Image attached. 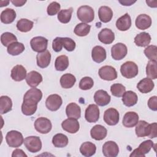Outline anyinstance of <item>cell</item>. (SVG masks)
<instances>
[{
  "instance_id": "50",
  "label": "cell",
  "mask_w": 157,
  "mask_h": 157,
  "mask_svg": "<svg viewBox=\"0 0 157 157\" xmlns=\"http://www.w3.org/2000/svg\"><path fill=\"white\" fill-rule=\"evenodd\" d=\"M63 43H62V37H56L52 42V48L53 50L56 52H59L62 50L63 48Z\"/></svg>"
},
{
  "instance_id": "4",
  "label": "cell",
  "mask_w": 157,
  "mask_h": 157,
  "mask_svg": "<svg viewBox=\"0 0 157 157\" xmlns=\"http://www.w3.org/2000/svg\"><path fill=\"white\" fill-rule=\"evenodd\" d=\"M24 145L31 153H36L42 148V142L37 136H28L24 140Z\"/></svg>"
},
{
  "instance_id": "19",
  "label": "cell",
  "mask_w": 157,
  "mask_h": 157,
  "mask_svg": "<svg viewBox=\"0 0 157 157\" xmlns=\"http://www.w3.org/2000/svg\"><path fill=\"white\" fill-rule=\"evenodd\" d=\"M42 76L40 73L35 71H32L27 74L26 82L29 86L35 88L42 82Z\"/></svg>"
},
{
  "instance_id": "25",
  "label": "cell",
  "mask_w": 157,
  "mask_h": 157,
  "mask_svg": "<svg viewBox=\"0 0 157 157\" xmlns=\"http://www.w3.org/2000/svg\"><path fill=\"white\" fill-rule=\"evenodd\" d=\"M117 28L121 31H125L129 29L131 26V19L128 13H125L120 17L116 21Z\"/></svg>"
},
{
  "instance_id": "29",
  "label": "cell",
  "mask_w": 157,
  "mask_h": 157,
  "mask_svg": "<svg viewBox=\"0 0 157 157\" xmlns=\"http://www.w3.org/2000/svg\"><path fill=\"white\" fill-rule=\"evenodd\" d=\"M138 97L137 94L132 91H125L122 96V101L127 107H132L137 102Z\"/></svg>"
},
{
  "instance_id": "56",
  "label": "cell",
  "mask_w": 157,
  "mask_h": 157,
  "mask_svg": "<svg viewBox=\"0 0 157 157\" xmlns=\"http://www.w3.org/2000/svg\"><path fill=\"white\" fill-rule=\"evenodd\" d=\"M9 1H1V7H4V6H7L8 5V4H9Z\"/></svg>"
},
{
  "instance_id": "31",
  "label": "cell",
  "mask_w": 157,
  "mask_h": 157,
  "mask_svg": "<svg viewBox=\"0 0 157 157\" xmlns=\"http://www.w3.org/2000/svg\"><path fill=\"white\" fill-rule=\"evenodd\" d=\"M96 150L95 144L91 142H83L80 147V153L86 157H90L94 155Z\"/></svg>"
},
{
  "instance_id": "37",
  "label": "cell",
  "mask_w": 157,
  "mask_h": 157,
  "mask_svg": "<svg viewBox=\"0 0 157 157\" xmlns=\"http://www.w3.org/2000/svg\"><path fill=\"white\" fill-rule=\"evenodd\" d=\"M52 144L55 147H65L68 144V138L66 135L63 134H56L53 137Z\"/></svg>"
},
{
  "instance_id": "21",
  "label": "cell",
  "mask_w": 157,
  "mask_h": 157,
  "mask_svg": "<svg viewBox=\"0 0 157 157\" xmlns=\"http://www.w3.org/2000/svg\"><path fill=\"white\" fill-rule=\"evenodd\" d=\"M107 134V131L106 128L101 124L94 126L90 131L91 137L96 140H101L104 139L106 137Z\"/></svg>"
},
{
  "instance_id": "16",
  "label": "cell",
  "mask_w": 157,
  "mask_h": 157,
  "mask_svg": "<svg viewBox=\"0 0 157 157\" xmlns=\"http://www.w3.org/2000/svg\"><path fill=\"white\" fill-rule=\"evenodd\" d=\"M110 96L107 91L103 90H99L96 91L94 95V100L97 105L105 106L110 102Z\"/></svg>"
},
{
  "instance_id": "17",
  "label": "cell",
  "mask_w": 157,
  "mask_h": 157,
  "mask_svg": "<svg viewBox=\"0 0 157 157\" xmlns=\"http://www.w3.org/2000/svg\"><path fill=\"white\" fill-rule=\"evenodd\" d=\"M26 70L22 65L17 64L12 69L10 76L11 78L16 82L23 80L25 78H26Z\"/></svg>"
},
{
  "instance_id": "22",
  "label": "cell",
  "mask_w": 157,
  "mask_h": 157,
  "mask_svg": "<svg viewBox=\"0 0 157 157\" xmlns=\"http://www.w3.org/2000/svg\"><path fill=\"white\" fill-rule=\"evenodd\" d=\"M135 24L138 29L145 30L151 26V18L147 14H140L136 19Z\"/></svg>"
},
{
  "instance_id": "18",
  "label": "cell",
  "mask_w": 157,
  "mask_h": 157,
  "mask_svg": "<svg viewBox=\"0 0 157 157\" xmlns=\"http://www.w3.org/2000/svg\"><path fill=\"white\" fill-rule=\"evenodd\" d=\"M139 121V115L135 112H126L123 118L122 123L124 127L132 128L135 126Z\"/></svg>"
},
{
  "instance_id": "42",
  "label": "cell",
  "mask_w": 157,
  "mask_h": 157,
  "mask_svg": "<svg viewBox=\"0 0 157 157\" xmlns=\"http://www.w3.org/2000/svg\"><path fill=\"white\" fill-rule=\"evenodd\" d=\"M91 26L84 23H80L76 25L74 32L78 36L83 37L88 34L90 31Z\"/></svg>"
},
{
  "instance_id": "44",
  "label": "cell",
  "mask_w": 157,
  "mask_h": 157,
  "mask_svg": "<svg viewBox=\"0 0 157 157\" xmlns=\"http://www.w3.org/2000/svg\"><path fill=\"white\" fill-rule=\"evenodd\" d=\"M1 42L4 46L8 47L12 43L17 42V38L13 34L9 32H6L1 34Z\"/></svg>"
},
{
  "instance_id": "27",
  "label": "cell",
  "mask_w": 157,
  "mask_h": 157,
  "mask_svg": "<svg viewBox=\"0 0 157 157\" xmlns=\"http://www.w3.org/2000/svg\"><path fill=\"white\" fill-rule=\"evenodd\" d=\"M155 84L151 79L144 78L139 81L137 85V88L142 93H148L153 90Z\"/></svg>"
},
{
  "instance_id": "39",
  "label": "cell",
  "mask_w": 157,
  "mask_h": 157,
  "mask_svg": "<svg viewBox=\"0 0 157 157\" xmlns=\"http://www.w3.org/2000/svg\"><path fill=\"white\" fill-rule=\"evenodd\" d=\"M34 23L26 18H21L17 23V28L18 31L26 33L29 31L33 27Z\"/></svg>"
},
{
  "instance_id": "3",
  "label": "cell",
  "mask_w": 157,
  "mask_h": 157,
  "mask_svg": "<svg viewBox=\"0 0 157 157\" xmlns=\"http://www.w3.org/2000/svg\"><path fill=\"white\" fill-rule=\"evenodd\" d=\"M121 75L127 78H132L138 74V66L133 61H126L120 67Z\"/></svg>"
},
{
  "instance_id": "5",
  "label": "cell",
  "mask_w": 157,
  "mask_h": 157,
  "mask_svg": "<svg viewBox=\"0 0 157 157\" xmlns=\"http://www.w3.org/2000/svg\"><path fill=\"white\" fill-rule=\"evenodd\" d=\"M30 45L33 51L38 53H42L47 50L48 40L42 36L34 37L31 40Z\"/></svg>"
},
{
  "instance_id": "51",
  "label": "cell",
  "mask_w": 157,
  "mask_h": 157,
  "mask_svg": "<svg viewBox=\"0 0 157 157\" xmlns=\"http://www.w3.org/2000/svg\"><path fill=\"white\" fill-rule=\"evenodd\" d=\"M148 106L150 109L153 111L157 110V96H153L148 99Z\"/></svg>"
},
{
  "instance_id": "49",
  "label": "cell",
  "mask_w": 157,
  "mask_h": 157,
  "mask_svg": "<svg viewBox=\"0 0 157 157\" xmlns=\"http://www.w3.org/2000/svg\"><path fill=\"white\" fill-rule=\"evenodd\" d=\"M60 8H61V6L58 2L56 1L52 2L47 7V13L48 15H50V16L55 15L56 13H59Z\"/></svg>"
},
{
  "instance_id": "45",
  "label": "cell",
  "mask_w": 157,
  "mask_h": 157,
  "mask_svg": "<svg viewBox=\"0 0 157 157\" xmlns=\"http://www.w3.org/2000/svg\"><path fill=\"white\" fill-rule=\"evenodd\" d=\"M112 94L115 97H121L126 91V88L121 83H114L110 86Z\"/></svg>"
},
{
  "instance_id": "9",
  "label": "cell",
  "mask_w": 157,
  "mask_h": 157,
  "mask_svg": "<svg viewBox=\"0 0 157 157\" xmlns=\"http://www.w3.org/2000/svg\"><path fill=\"white\" fill-rule=\"evenodd\" d=\"M98 74L101 78L107 81L113 80L117 77V72L115 69L111 66L101 67L99 70Z\"/></svg>"
},
{
  "instance_id": "55",
  "label": "cell",
  "mask_w": 157,
  "mask_h": 157,
  "mask_svg": "<svg viewBox=\"0 0 157 157\" xmlns=\"http://www.w3.org/2000/svg\"><path fill=\"white\" fill-rule=\"evenodd\" d=\"M136 1H119V2L121 3L122 5L123 6H131L132 4L134 3Z\"/></svg>"
},
{
  "instance_id": "2",
  "label": "cell",
  "mask_w": 157,
  "mask_h": 157,
  "mask_svg": "<svg viewBox=\"0 0 157 157\" xmlns=\"http://www.w3.org/2000/svg\"><path fill=\"white\" fill-rule=\"evenodd\" d=\"M77 15L78 20L83 23H90L94 20V11L90 6H82L78 9Z\"/></svg>"
},
{
  "instance_id": "30",
  "label": "cell",
  "mask_w": 157,
  "mask_h": 157,
  "mask_svg": "<svg viewBox=\"0 0 157 157\" xmlns=\"http://www.w3.org/2000/svg\"><path fill=\"white\" fill-rule=\"evenodd\" d=\"M99 20L103 23L109 22L113 17V11L108 6H101L98 10Z\"/></svg>"
},
{
  "instance_id": "36",
  "label": "cell",
  "mask_w": 157,
  "mask_h": 157,
  "mask_svg": "<svg viewBox=\"0 0 157 157\" xmlns=\"http://www.w3.org/2000/svg\"><path fill=\"white\" fill-rule=\"evenodd\" d=\"M25 49V45L22 43L14 42L7 47V51L9 54L12 56H17L21 54Z\"/></svg>"
},
{
  "instance_id": "48",
  "label": "cell",
  "mask_w": 157,
  "mask_h": 157,
  "mask_svg": "<svg viewBox=\"0 0 157 157\" xmlns=\"http://www.w3.org/2000/svg\"><path fill=\"white\" fill-rule=\"evenodd\" d=\"M63 47L68 52H72L75 48V41L69 37H62Z\"/></svg>"
},
{
  "instance_id": "14",
  "label": "cell",
  "mask_w": 157,
  "mask_h": 157,
  "mask_svg": "<svg viewBox=\"0 0 157 157\" xmlns=\"http://www.w3.org/2000/svg\"><path fill=\"white\" fill-rule=\"evenodd\" d=\"M42 98V91L39 89L33 88L26 92L23 97V101H26L32 103L37 104L41 100Z\"/></svg>"
},
{
  "instance_id": "35",
  "label": "cell",
  "mask_w": 157,
  "mask_h": 157,
  "mask_svg": "<svg viewBox=\"0 0 157 157\" xmlns=\"http://www.w3.org/2000/svg\"><path fill=\"white\" fill-rule=\"evenodd\" d=\"M12 102L11 99L7 96H1L0 97V113L4 114L12 110Z\"/></svg>"
},
{
  "instance_id": "28",
  "label": "cell",
  "mask_w": 157,
  "mask_h": 157,
  "mask_svg": "<svg viewBox=\"0 0 157 157\" xmlns=\"http://www.w3.org/2000/svg\"><path fill=\"white\" fill-rule=\"evenodd\" d=\"M66 113L68 118L78 119L81 116V109L76 103H69L66 108Z\"/></svg>"
},
{
  "instance_id": "46",
  "label": "cell",
  "mask_w": 157,
  "mask_h": 157,
  "mask_svg": "<svg viewBox=\"0 0 157 157\" xmlns=\"http://www.w3.org/2000/svg\"><path fill=\"white\" fill-rule=\"evenodd\" d=\"M144 54L151 61H157V47L151 45L144 50Z\"/></svg>"
},
{
  "instance_id": "13",
  "label": "cell",
  "mask_w": 157,
  "mask_h": 157,
  "mask_svg": "<svg viewBox=\"0 0 157 157\" xmlns=\"http://www.w3.org/2000/svg\"><path fill=\"white\" fill-rule=\"evenodd\" d=\"M118 153V146L113 141H107L102 146V153L106 157H116Z\"/></svg>"
},
{
  "instance_id": "1",
  "label": "cell",
  "mask_w": 157,
  "mask_h": 157,
  "mask_svg": "<svg viewBox=\"0 0 157 157\" xmlns=\"http://www.w3.org/2000/svg\"><path fill=\"white\" fill-rule=\"evenodd\" d=\"M6 142L10 147L17 148L22 145L24 142V139L21 132L12 130L9 131L6 136Z\"/></svg>"
},
{
  "instance_id": "26",
  "label": "cell",
  "mask_w": 157,
  "mask_h": 157,
  "mask_svg": "<svg viewBox=\"0 0 157 157\" xmlns=\"http://www.w3.org/2000/svg\"><path fill=\"white\" fill-rule=\"evenodd\" d=\"M51 61V54L46 50L42 53H38L36 56L37 65L40 68H45L48 66Z\"/></svg>"
},
{
  "instance_id": "43",
  "label": "cell",
  "mask_w": 157,
  "mask_h": 157,
  "mask_svg": "<svg viewBox=\"0 0 157 157\" xmlns=\"http://www.w3.org/2000/svg\"><path fill=\"white\" fill-rule=\"evenodd\" d=\"M73 12L72 7L61 10L58 13V19L62 23H67L70 21Z\"/></svg>"
},
{
  "instance_id": "40",
  "label": "cell",
  "mask_w": 157,
  "mask_h": 157,
  "mask_svg": "<svg viewBox=\"0 0 157 157\" xmlns=\"http://www.w3.org/2000/svg\"><path fill=\"white\" fill-rule=\"evenodd\" d=\"M37 108V104H34L23 101L21 105V112L24 115L30 116L33 115L36 112Z\"/></svg>"
},
{
  "instance_id": "24",
  "label": "cell",
  "mask_w": 157,
  "mask_h": 157,
  "mask_svg": "<svg viewBox=\"0 0 157 157\" xmlns=\"http://www.w3.org/2000/svg\"><path fill=\"white\" fill-rule=\"evenodd\" d=\"M93 60L98 63H102L106 59V51L101 46L97 45L93 48L91 52Z\"/></svg>"
},
{
  "instance_id": "20",
  "label": "cell",
  "mask_w": 157,
  "mask_h": 157,
  "mask_svg": "<svg viewBox=\"0 0 157 157\" xmlns=\"http://www.w3.org/2000/svg\"><path fill=\"white\" fill-rule=\"evenodd\" d=\"M136 134L139 137L148 136L150 131L151 125L144 120H140L136 125Z\"/></svg>"
},
{
  "instance_id": "38",
  "label": "cell",
  "mask_w": 157,
  "mask_h": 157,
  "mask_svg": "<svg viewBox=\"0 0 157 157\" xmlns=\"http://www.w3.org/2000/svg\"><path fill=\"white\" fill-rule=\"evenodd\" d=\"M69 66V59L66 55H60L56 58L55 67L56 71H63Z\"/></svg>"
},
{
  "instance_id": "52",
  "label": "cell",
  "mask_w": 157,
  "mask_h": 157,
  "mask_svg": "<svg viewBox=\"0 0 157 157\" xmlns=\"http://www.w3.org/2000/svg\"><path fill=\"white\" fill-rule=\"evenodd\" d=\"M151 125V128H150V134L148 135V137L149 138H155L157 136V130H156V123H153L151 124H150Z\"/></svg>"
},
{
  "instance_id": "54",
  "label": "cell",
  "mask_w": 157,
  "mask_h": 157,
  "mask_svg": "<svg viewBox=\"0 0 157 157\" xmlns=\"http://www.w3.org/2000/svg\"><path fill=\"white\" fill-rule=\"evenodd\" d=\"M10 2L16 7H21L23 6L26 2V1H20V0H11Z\"/></svg>"
},
{
  "instance_id": "8",
  "label": "cell",
  "mask_w": 157,
  "mask_h": 157,
  "mask_svg": "<svg viewBox=\"0 0 157 157\" xmlns=\"http://www.w3.org/2000/svg\"><path fill=\"white\" fill-rule=\"evenodd\" d=\"M120 120V115L118 110L114 108L107 109L104 113V120L109 126L116 125Z\"/></svg>"
},
{
  "instance_id": "53",
  "label": "cell",
  "mask_w": 157,
  "mask_h": 157,
  "mask_svg": "<svg viewBox=\"0 0 157 157\" xmlns=\"http://www.w3.org/2000/svg\"><path fill=\"white\" fill-rule=\"evenodd\" d=\"M12 157L15 156H22V157H27V155L25 153V152L21 149H15L12 154Z\"/></svg>"
},
{
  "instance_id": "10",
  "label": "cell",
  "mask_w": 157,
  "mask_h": 157,
  "mask_svg": "<svg viewBox=\"0 0 157 157\" xmlns=\"http://www.w3.org/2000/svg\"><path fill=\"white\" fill-rule=\"evenodd\" d=\"M128 53V49L123 43H117L111 48V55L115 60H121L124 58Z\"/></svg>"
},
{
  "instance_id": "23",
  "label": "cell",
  "mask_w": 157,
  "mask_h": 157,
  "mask_svg": "<svg viewBox=\"0 0 157 157\" xmlns=\"http://www.w3.org/2000/svg\"><path fill=\"white\" fill-rule=\"evenodd\" d=\"M98 39L104 44H110L115 39L113 32L109 28H104L98 34Z\"/></svg>"
},
{
  "instance_id": "47",
  "label": "cell",
  "mask_w": 157,
  "mask_h": 157,
  "mask_svg": "<svg viewBox=\"0 0 157 157\" xmlns=\"http://www.w3.org/2000/svg\"><path fill=\"white\" fill-rule=\"evenodd\" d=\"M94 85V82L92 78L90 77H83L79 83V88L82 90H88L91 89Z\"/></svg>"
},
{
  "instance_id": "34",
  "label": "cell",
  "mask_w": 157,
  "mask_h": 157,
  "mask_svg": "<svg viewBox=\"0 0 157 157\" xmlns=\"http://www.w3.org/2000/svg\"><path fill=\"white\" fill-rule=\"evenodd\" d=\"M76 82L75 76L71 74H65L60 78V84L63 88H72Z\"/></svg>"
},
{
  "instance_id": "15",
  "label": "cell",
  "mask_w": 157,
  "mask_h": 157,
  "mask_svg": "<svg viewBox=\"0 0 157 157\" xmlns=\"http://www.w3.org/2000/svg\"><path fill=\"white\" fill-rule=\"evenodd\" d=\"M61 126L64 131L71 134L76 133L80 128V124L77 119L73 118H68L64 120L61 123Z\"/></svg>"
},
{
  "instance_id": "41",
  "label": "cell",
  "mask_w": 157,
  "mask_h": 157,
  "mask_svg": "<svg viewBox=\"0 0 157 157\" xmlns=\"http://www.w3.org/2000/svg\"><path fill=\"white\" fill-rule=\"evenodd\" d=\"M157 61L150 60L146 66V74L150 79L157 78Z\"/></svg>"
},
{
  "instance_id": "7",
  "label": "cell",
  "mask_w": 157,
  "mask_h": 157,
  "mask_svg": "<svg viewBox=\"0 0 157 157\" xmlns=\"http://www.w3.org/2000/svg\"><path fill=\"white\" fill-rule=\"evenodd\" d=\"M153 142L151 140H147L142 142L139 147L135 149L130 155V157L132 156H140L145 157V154L148 153L150 150L153 147Z\"/></svg>"
},
{
  "instance_id": "32",
  "label": "cell",
  "mask_w": 157,
  "mask_h": 157,
  "mask_svg": "<svg viewBox=\"0 0 157 157\" xmlns=\"http://www.w3.org/2000/svg\"><path fill=\"white\" fill-rule=\"evenodd\" d=\"M15 18L16 12L13 9H6L1 13V21L5 24H10L12 23Z\"/></svg>"
},
{
  "instance_id": "6",
  "label": "cell",
  "mask_w": 157,
  "mask_h": 157,
  "mask_svg": "<svg viewBox=\"0 0 157 157\" xmlns=\"http://www.w3.org/2000/svg\"><path fill=\"white\" fill-rule=\"evenodd\" d=\"M34 125L36 130L41 134H47L52 128L50 120L45 117L38 118L35 121Z\"/></svg>"
},
{
  "instance_id": "33",
  "label": "cell",
  "mask_w": 157,
  "mask_h": 157,
  "mask_svg": "<svg viewBox=\"0 0 157 157\" xmlns=\"http://www.w3.org/2000/svg\"><path fill=\"white\" fill-rule=\"evenodd\" d=\"M151 41L150 35L146 32H142L137 34L134 38V43L139 47H146Z\"/></svg>"
},
{
  "instance_id": "12",
  "label": "cell",
  "mask_w": 157,
  "mask_h": 157,
  "mask_svg": "<svg viewBox=\"0 0 157 157\" xmlns=\"http://www.w3.org/2000/svg\"><path fill=\"white\" fill-rule=\"evenodd\" d=\"M85 118L89 123H95L99 118V109L97 105L90 104L85 110Z\"/></svg>"
},
{
  "instance_id": "11",
  "label": "cell",
  "mask_w": 157,
  "mask_h": 157,
  "mask_svg": "<svg viewBox=\"0 0 157 157\" xmlns=\"http://www.w3.org/2000/svg\"><path fill=\"white\" fill-rule=\"evenodd\" d=\"M63 100L61 97L56 94H51L46 99L45 105L47 108L51 111L58 110L62 105Z\"/></svg>"
}]
</instances>
